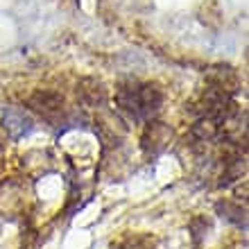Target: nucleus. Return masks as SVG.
Listing matches in <instances>:
<instances>
[{
	"label": "nucleus",
	"mask_w": 249,
	"mask_h": 249,
	"mask_svg": "<svg viewBox=\"0 0 249 249\" xmlns=\"http://www.w3.org/2000/svg\"><path fill=\"white\" fill-rule=\"evenodd\" d=\"M30 107L34 111H39L46 118H53L54 113H59L64 109V98L54 91H39L30 98Z\"/></svg>",
	"instance_id": "obj_2"
},
{
	"label": "nucleus",
	"mask_w": 249,
	"mask_h": 249,
	"mask_svg": "<svg viewBox=\"0 0 249 249\" xmlns=\"http://www.w3.org/2000/svg\"><path fill=\"white\" fill-rule=\"evenodd\" d=\"M5 127L12 131L14 138H23L27 131H32V118L23 109H7L5 111Z\"/></svg>",
	"instance_id": "obj_3"
},
{
	"label": "nucleus",
	"mask_w": 249,
	"mask_h": 249,
	"mask_svg": "<svg viewBox=\"0 0 249 249\" xmlns=\"http://www.w3.org/2000/svg\"><path fill=\"white\" fill-rule=\"evenodd\" d=\"M116 105L123 113H127L131 120H150L154 118L163 105V93L157 84H143V82H123L116 89Z\"/></svg>",
	"instance_id": "obj_1"
}]
</instances>
